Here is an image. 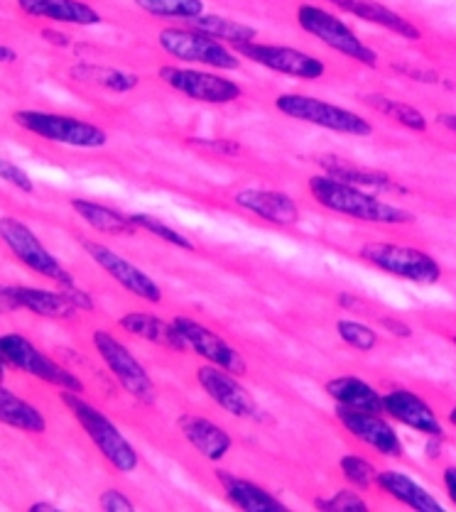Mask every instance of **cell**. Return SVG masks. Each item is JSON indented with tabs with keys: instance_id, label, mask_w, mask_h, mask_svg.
Instances as JSON below:
<instances>
[{
	"instance_id": "cell-1",
	"label": "cell",
	"mask_w": 456,
	"mask_h": 512,
	"mask_svg": "<svg viewBox=\"0 0 456 512\" xmlns=\"http://www.w3.org/2000/svg\"><path fill=\"white\" fill-rule=\"evenodd\" d=\"M309 192L324 209L356 221L385 223V226H400V223L415 221V214H410V211L388 204V201L378 199L376 194H368L363 187L331 177L327 172L314 174L309 179Z\"/></svg>"
},
{
	"instance_id": "cell-2",
	"label": "cell",
	"mask_w": 456,
	"mask_h": 512,
	"mask_svg": "<svg viewBox=\"0 0 456 512\" xmlns=\"http://www.w3.org/2000/svg\"><path fill=\"white\" fill-rule=\"evenodd\" d=\"M59 397H62L64 405L69 407V412L76 417V422L81 424L89 439L94 441L96 449L101 451L103 459L108 461L116 471L121 473H130L135 471L140 464L138 451L133 449V444L123 437L121 429L111 422L101 410H96L91 402H86L81 397V392H69V390H59Z\"/></svg>"
},
{
	"instance_id": "cell-3",
	"label": "cell",
	"mask_w": 456,
	"mask_h": 512,
	"mask_svg": "<svg viewBox=\"0 0 456 512\" xmlns=\"http://www.w3.org/2000/svg\"><path fill=\"white\" fill-rule=\"evenodd\" d=\"M275 108L282 116L292 121H302L317 128L334 130L341 135H356V138H368L373 133V125L349 108L334 106V103L322 101V98L304 96V94H282L275 98Z\"/></svg>"
},
{
	"instance_id": "cell-4",
	"label": "cell",
	"mask_w": 456,
	"mask_h": 512,
	"mask_svg": "<svg viewBox=\"0 0 456 512\" xmlns=\"http://www.w3.org/2000/svg\"><path fill=\"white\" fill-rule=\"evenodd\" d=\"M13 121L23 130H27V133L57 145L96 150V147H103L108 143L106 130L89 121H81V118L59 116V113L47 111H18L13 113Z\"/></svg>"
},
{
	"instance_id": "cell-5",
	"label": "cell",
	"mask_w": 456,
	"mask_h": 512,
	"mask_svg": "<svg viewBox=\"0 0 456 512\" xmlns=\"http://www.w3.org/2000/svg\"><path fill=\"white\" fill-rule=\"evenodd\" d=\"M297 23H300L304 32L317 37L319 42H324V45L334 49V52L344 54V57L354 59L358 64H366V67H376L378 64L376 49H371L366 42H361V37H358L344 20L336 18L334 13H329V10L312 3H304L297 8Z\"/></svg>"
},
{
	"instance_id": "cell-6",
	"label": "cell",
	"mask_w": 456,
	"mask_h": 512,
	"mask_svg": "<svg viewBox=\"0 0 456 512\" xmlns=\"http://www.w3.org/2000/svg\"><path fill=\"white\" fill-rule=\"evenodd\" d=\"M157 42L165 49L170 57L179 59V62H192L204 64L211 69H231L241 67V54L231 52L226 42L216 40V37L206 35V32L194 30V27H167L157 35Z\"/></svg>"
},
{
	"instance_id": "cell-7",
	"label": "cell",
	"mask_w": 456,
	"mask_h": 512,
	"mask_svg": "<svg viewBox=\"0 0 456 512\" xmlns=\"http://www.w3.org/2000/svg\"><path fill=\"white\" fill-rule=\"evenodd\" d=\"M361 260L388 275L403 277L417 285H434L442 280V265L420 248H407L395 243H368L361 248Z\"/></svg>"
},
{
	"instance_id": "cell-8",
	"label": "cell",
	"mask_w": 456,
	"mask_h": 512,
	"mask_svg": "<svg viewBox=\"0 0 456 512\" xmlns=\"http://www.w3.org/2000/svg\"><path fill=\"white\" fill-rule=\"evenodd\" d=\"M0 351H3V361L8 366L23 370V373L32 375L37 380H45V383L57 385L59 390H69V392H81L84 390V383L72 373V370L62 368L59 363H54L50 356L40 351V348L32 346L30 341L25 339L23 334H5L0 339Z\"/></svg>"
},
{
	"instance_id": "cell-9",
	"label": "cell",
	"mask_w": 456,
	"mask_h": 512,
	"mask_svg": "<svg viewBox=\"0 0 456 512\" xmlns=\"http://www.w3.org/2000/svg\"><path fill=\"white\" fill-rule=\"evenodd\" d=\"M0 233H3V241L10 248V253L32 272L47 277V280H54L59 287L74 285V277L64 270V265L40 243V238L23 221L5 216L3 223H0Z\"/></svg>"
},
{
	"instance_id": "cell-10",
	"label": "cell",
	"mask_w": 456,
	"mask_h": 512,
	"mask_svg": "<svg viewBox=\"0 0 456 512\" xmlns=\"http://www.w3.org/2000/svg\"><path fill=\"white\" fill-rule=\"evenodd\" d=\"M94 346L103 358V363L113 373V378L123 385V390L130 392L135 400L145 402V405L155 402V383H152L148 370L143 368V363L116 336H111L103 329L94 331Z\"/></svg>"
},
{
	"instance_id": "cell-11",
	"label": "cell",
	"mask_w": 456,
	"mask_h": 512,
	"mask_svg": "<svg viewBox=\"0 0 456 512\" xmlns=\"http://www.w3.org/2000/svg\"><path fill=\"white\" fill-rule=\"evenodd\" d=\"M162 81L177 94L192 98V101L214 103V106H224V103L238 101L243 96V89L236 81L226 79V76L199 72V69H184V67H160L157 72Z\"/></svg>"
},
{
	"instance_id": "cell-12",
	"label": "cell",
	"mask_w": 456,
	"mask_h": 512,
	"mask_svg": "<svg viewBox=\"0 0 456 512\" xmlns=\"http://www.w3.org/2000/svg\"><path fill=\"white\" fill-rule=\"evenodd\" d=\"M241 57L251 59V62L260 64V67L270 69V72L295 76V79H322L327 67H324L322 59L312 57V54L302 52V49L292 47H280V45H263V42H243V45H236Z\"/></svg>"
},
{
	"instance_id": "cell-13",
	"label": "cell",
	"mask_w": 456,
	"mask_h": 512,
	"mask_svg": "<svg viewBox=\"0 0 456 512\" xmlns=\"http://www.w3.org/2000/svg\"><path fill=\"white\" fill-rule=\"evenodd\" d=\"M84 248H86V253H89V258L94 260V263L99 265L103 272H108V275H111L113 280L123 287V290L133 294V297L145 299V302H150V304L160 302L162 290H160V285H157V282L148 275V272H143L138 265L130 263V260L121 258V255H118L116 250L108 248V245L86 241Z\"/></svg>"
},
{
	"instance_id": "cell-14",
	"label": "cell",
	"mask_w": 456,
	"mask_h": 512,
	"mask_svg": "<svg viewBox=\"0 0 456 512\" xmlns=\"http://www.w3.org/2000/svg\"><path fill=\"white\" fill-rule=\"evenodd\" d=\"M197 380L206 395H209L221 410H226L228 415L238 419L258 417V402L253 400L251 392L238 383L236 373L209 363V366H202L197 370Z\"/></svg>"
},
{
	"instance_id": "cell-15",
	"label": "cell",
	"mask_w": 456,
	"mask_h": 512,
	"mask_svg": "<svg viewBox=\"0 0 456 512\" xmlns=\"http://www.w3.org/2000/svg\"><path fill=\"white\" fill-rule=\"evenodd\" d=\"M336 417L344 424L349 434L361 439L363 444L373 446L378 454L390 456V459H400L403 456V441H400L398 432L380 417V412H366L354 410V407H336Z\"/></svg>"
},
{
	"instance_id": "cell-16",
	"label": "cell",
	"mask_w": 456,
	"mask_h": 512,
	"mask_svg": "<svg viewBox=\"0 0 456 512\" xmlns=\"http://www.w3.org/2000/svg\"><path fill=\"white\" fill-rule=\"evenodd\" d=\"M175 326L179 329V334L187 339L189 351L199 353L204 361L231 370V373L236 375H243L248 370V363L246 358H243V353L238 351V348H233L228 341L221 339L219 334H214L209 326L199 324V321L187 319V317H177Z\"/></svg>"
},
{
	"instance_id": "cell-17",
	"label": "cell",
	"mask_w": 456,
	"mask_h": 512,
	"mask_svg": "<svg viewBox=\"0 0 456 512\" xmlns=\"http://www.w3.org/2000/svg\"><path fill=\"white\" fill-rule=\"evenodd\" d=\"M385 412L395 419V422L405 424V427L415 429V432L427 434L432 439L444 437V427L439 422V417L434 415V410L422 400L415 392L405 388H393L383 395Z\"/></svg>"
},
{
	"instance_id": "cell-18",
	"label": "cell",
	"mask_w": 456,
	"mask_h": 512,
	"mask_svg": "<svg viewBox=\"0 0 456 512\" xmlns=\"http://www.w3.org/2000/svg\"><path fill=\"white\" fill-rule=\"evenodd\" d=\"M3 302L13 309H27L45 319H72L79 309L74 307L72 299L64 290H40V287H23L10 285L3 287Z\"/></svg>"
},
{
	"instance_id": "cell-19",
	"label": "cell",
	"mask_w": 456,
	"mask_h": 512,
	"mask_svg": "<svg viewBox=\"0 0 456 512\" xmlns=\"http://www.w3.org/2000/svg\"><path fill=\"white\" fill-rule=\"evenodd\" d=\"M233 201L273 226H295L300 221L297 201L290 194L275 192V189H241L233 196Z\"/></svg>"
},
{
	"instance_id": "cell-20",
	"label": "cell",
	"mask_w": 456,
	"mask_h": 512,
	"mask_svg": "<svg viewBox=\"0 0 456 512\" xmlns=\"http://www.w3.org/2000/svg\"><path fill=\"white\" fill-rule=\"evenodd\" d=\"M18 8L32 18L64 25H99L101 13L84 0H18Z\"/></svg>"
},
{
	"instance_id": "cell-21",
	"label": "cell",
	"mask_w": 456,
	"mask_h": 512,
	"mask_svg": "<svg viewBox=\"0 0 456 512\" xmlns=\"http://www.w3.org/2000/svg\"><path fill=\"white\" fill-rule=\"evenodd\" d=\"M179 432L184 434V439L209 461H221L231 451L233 439L226 429H221L219 424H214L211 419L197 417V415H182L177 419Z\"/></svg>"
},
{
	"instance_id": "cell-22",
	"label": "cell",
	"mask_w": 456,
	"mask_h": 512,
	"mask_svg": "<svg viewBox=\"0 0 456 512\" xmlns=\"http://www.w3.org/2000/svg\"><path fill=\"white\" fill-rule=\"evenodd\" d=\"M329 3H334L344 13L366 20V23H373L383 27V30L393 32V35L405 37V40H422L420 27L410 23L400 13H395V10L385 8L383 3H376V0H329Z\"/></svg>"
},
{
	"instance_id": "cell-23",
	"label": "cell",
	"mask_w": 456,
	"mask_h": 512,
	"mask_svg": "<svg viewBox=\"0 0 456 512\" xmlns=\"http://www.w3.org/2000/svg\"><path fill=\"white\" fill-rule=\"evenodd\" d=\"M216 478L221 481L224 486L226 498L236 505L238 510H246V512H287L285 503H280L273 493H268L263 486L258 483L246 481V478H238L231 476V473L224 471H216Z\"/></svg>"
},
{
	"instance_id": "cell-24",
	"label": "cell",
	"mask_w": 456,
	"mask_h": 512,
	"mask_svg": "<svg viewBox=\"0 0 456 512\" xmlns=\"http://www.w3.org/2000/svg\"><path fill=\"white\" fill-rule=\"evenodd\" d=\"M118 326H121L123 331H128V334L140 336V339L150 343H157V346L170 348V351H189V343L182 334H179L175 321L167 324V321L152 317V314L128 312L118 319Z\"/></svg>"
},
{
	"instance_id": "cell-25",
	"label": "cell",
	"mask_w": 456,
	"mask_h": 512,
	"mask_svg": "<svg viewBox=\"0 0 456 512\" xmlns=\"http://www.w3.org/2000/svg\"><path fill=\"white\" fill-rule=\"evenodd\" d=\"M378 488L417 512H444L442 503L434 498L430 490H425L415 478L405 476L400 471H380Z\"/></svg>"
},
{
	"instance_id": "cell-26",
	"label": "cell",
	"mask_w": 456,
	"mask_h": 512,
	"mask_svg": "<svg viewBox=\"0 0 456 512\" xmlns=\"http://www.w3.org/2000/svg\"><path fill=\"white\" fill-rule=\"evenodd\" d=\"M327 395L336 400V405L354 407V410L366 412H385L383 395L368 385L366 380L354 378V375H344V378H334L327 383Z\"/></svg>"
},
{
	"instance_id": "cell-27",
	"label": "cell",
	"mask_w": 456,
	"mask_h": 512,
	"mask_svg": "<svg viewBox=\"0 0 456 512\" xmlns=\"http://www.w3.org/2000/svg\"><path fill=\"white\" fill-rule=\"evenodd\" d=\"M72 209L81 216L91 228L101 233H111V236H130L135 233V223L130 214H121V211L111 209V206L96 204L89 199H72Z\"/></svg>"
},
{
	"instance_id": "cell-28",
	"label": "cell",
	"mask_w": 456,
	"mask_h": 512,
	"mask_svg": "<svg viewBox=\"0 0 456 512\" xmlns=\"http://www.w3.org/2000/svg\"><path fill=\"white\" fill-rule=\"evenodd\" d=\"M0 419L8 427L20 429V432L30 434H45L47 432V419L37 410L35 405L15 395L13 390L3 388L0 390Z\"/></svg>"
},
{
	"instance_id": "cell-29",
	"label": "cell",
	"mask_w": 456,
	"mask_h": 512,
	"mask_svg": "<svg viewBox=\"0 0 456 512\" xmlns=\"http://www.w3.org/2000/svg\"><path fill=\"white\" fill-rule=\"evenodd\" d=\"M189 27L194 30L206 32V35L216 37V40L228 42V45H243V42H253L258 37V30L246 23H238V20L224 18V15H206L202 13L199 18L187 20Z\"/></svg>"
},
{
	"instance_id": "cell-30",
	"label": "cell",
	"mask_w": 456,
	"mask_h": 512,
	"mask_svg": "<svg viewBox=\"0 0 456 512\" xmlns=\"http://www.w3.org/2000/svg\"><path fill=\"white\" fill-rule=\"evenodd\" d=\"M322 167L327 174L336 179H344V182L356 184V187H368V189H400L398 182L388 177L385 172L366 170V167L351 165V162L339 160V157H322Z\"/></svg>"
},
{
	"instance_id": "cell-31",
	"label": "cell",
	"mask_w": 456,
	"mask_h": 512,
	"mask_svg": "<svg viewBox=\"0 0 456 512\" xmlns=\"http://www.w3.org/2000/svg\"><path fill=\"white\" fill-rule=\"evenodd\" d=\"M366 103L371 108H376L378 113L388 116L390 121L400 123L407 130H415V133H425L427 130V118L420 108L410 106L405 101H395V98L383 96V94H371L366 96Z\"/></svg>"
},
{
	"instance_id": "cell-32",
	"label": "cell",
	"mask_w": 456,
	"mask_h": 512,
	"mask_svg": "<svg viewBox=\"0 0 456 512\" xmlns=\"http://www.w3.org/2000/svg\"><path fill=\"white\" fill-rule=\"evenodd\" d=\"M72 74L76 76V79L91 81V84H99V86H103V89L118 91V94L133 91L135 86L140 84V79L135 74L121 72V69L94 67V64H81V67H74Z\"/></svg>"
},
{
	"instance_id": "cell-33",
	"label": "cell",
	"mask_w": 456,
	"mask_h": 512,
	"mask_svg": "<svg viewBox=\"0 0 456 512\" xmlns=\"http://www.w3.org/2000/svg\"><path fill=\"white\" fill-rule=\"evenodd\" d=\"M133 3L155 18L192 20L204 13V0H133Z\"/></svg>"
},
{
	"instance_id": "cell-34",
	"label": "cell",
	"mask_w": 456,
	"mask_h": 512,
	"mask_svg": "<svg viewBox=\"0 0 456 512\" xmlns=\"http://www.w3.org/2000/svg\"><path fill=\"white\" fill-rule=\"evenodd\" d=\"M339 468H341V473H344L346 481H349L351 486L358 490H368V488L378 486L380 471L371 464V461L363 459V456H356V454L344 456V459L339 461Z\"/></svg>"
},
{
	"instance_id": "cell-35",
	"label": "cell",
	"mask_w": 456,
	"mask_h": 512,
	"mask_svg": "<svg viewBox=\"0 0 456 512\" xmlns=\"http://www.w3.org/2000/svg\"><path fill=\"white\" fill-rule=\"evenodd\" d=\"M336 334H339L341 341L349 343L351 348H356V351H361V353L373 351V348L378 346L376 331H373L371 326L361 324V321H356V319L336 321Z\"/></svg>"
},
{
	"instance_id": "cell-36",
	"label": "cell",
	"mask_w": 456,
	"mask_h": 512,
	"mask_svg": "<svg viewBox=\"0 0 456 512\" xmlns=\"http://www.w3.org/2000/svg\"><path fill=\"white\" fill-rule=\"evenodd\" d=\"M130 219H133L135 226L143 228V231L152 233V236L160 238V241L175 245V248L189 250V253H192V250H194V243L189 241V238H184L182 233L175 231V228H172V226H167V223H162L160 219H155V216H150V214H130Z\"/></svg>"
},
{
	"instance_id": "cell-37",
	"label": "cell",
	"mask_w": 456,
	"mask_h": 512,
	"mask_svg": "<svg viewBox=\"0 0 456 512\" xmlns=\"http://www.w3.org/2000/svg\"><path fill=\"white\" fill-rule=\"evenodd\" d=\"M317 510H327V512H368L371 508L366 505V500L361 495H356V490H339V493L329 495V498L317 500Z\"/></svg>"
},
{
	"instance_id": "cell-38",
	"label": "cell",
	"mask_w": 456,
	"mask_h": 512,
	"mask_svg": "<svg viewBox=\"0 0 456 512\" xmlns=\"http://www.w3.org/2000/svg\"><path fill=\"white\" fill-rule=\"evenodd\" d=\"M0 174H3L5 182L13 184V187L20 189V192H25V194L35 192V184H32L30 174H27L25 170H20V167L13 165V162L5 160L3 165H0Z\"/></svg>"
},
{
	"instance_id": "cell-39",
	"label": "cell",
	"mask_w": 456,
	"mask_h": 512,
	"mask_svg": "<svg viewBox=\"0 0 456 512\" xmlns=\"http://www.w3.org/2000/svg\"><path fill=\"white\" fill-rule=\"evenodd\" d=\"M99 505H101V510H106V512H133L135 510L133 503H130L126 495H123L121 490H113V488L106 490V493L101 495Z\"/></svg>"
},
{
	"instance_id": "cell-40",
	"label": "cell",
	"mask_w": 456,
	"mask_h": 512,
	"mask_svg": "<svg viewBox=\"0 0 456 512\" xmlns=\"http://www.w3.org/2000/svg\"><path fill=\"white\" fill-rule=\"evenodd\" d=\"M380 326H383L385 331H390L393 336H398V339H410V336H412L410 326H407L405 321H400V319L383 317V319H380Z\"/></svg>"
},
{
	"instance_id": "cell-41",
	"label": "cell",
	"mask_w": 456,
	"mask_h": 512,
	"mask_svg": "<svg viewBox=\"0 0 456 512\" xmlns=\"http://www.w3.org/2000/svg\"><path fill=\"white\" fill-rule=\"evenodd\" d=\"M444 488H447L449 500L456 505V466H447L444 468Z\"/></svg>"
},
{
	"instance_id": "cell-42",
	"label": "cell",
	"mask_w": 456,
	"mask_h": 512,
	"mask_svg": "<svg viewBox=\"0 0 456 512\" xmlns=\"http://www.w3.org/2000/svg\"><path fill=\"white\" fill-rule=\"evenodd\" d=\"M437 123L442 125V128H447L449 133L456 135V113H439Z\"/></svg>"
},
{
	"instance_id": "cell-43",
	"label": "cell",
	"mask_w": 456,
	"mask_h": 512,
	"mask_svg": "<svg viewBox=\"0 0 456 512\" xmlns=\"http://www.w3.org/2000/svg\"><path fill=\"white\" fill-rule=\"evenodd\" d=\"M47 40H54V45L59 47H67L69 45V37L67 35H59V32H45Z\"/></svg>"
},
{
	"instance_id": "cell-44",
	"label": "cell",
	"mask_w": 456,
	"mask_h": 512,
	"mask_svg": "<svg viewBox=\"0 0 456 512\" xmlns=\"http://www.w3.org/2000/svg\"><path fill=\"white\" fill-rule=\"evenodd\" d=\"M30 512H40V510H45V512H54L57 508H54L52 503H32L30 508H27Z\"/></svg>"
},
{
	"instance_id": "cell-45",
	"label": "cell",
	"mask_w": 456,
	"mask_h": 512,
	"mask_svg": "<svg viewBox=\"0 0 456 512\" xmlns=\"http://www.w3.org/2000/svg\"><path fill=\"white\" fill-rule=\"evenodd\" d=\"M0 57H3V62L10 64V62H15V59H18V54H15L10 47H3V49H0Z\"/></svg>"
},
{
	"instance_id": "cell-46",
	"label": "cell",
	"mask_w": 456,
	"mask_h": 512,
	"mask_svg": "<svg viewBox=\"0 0 456 512\" xmlns=\"http://www.w3.org/2000/svg\"><path fill=\"white\" fill-rule=\"evenodd\" d=\"M449 422H452V424H454V427H456V407H454V410H452V412H449Z\"/></svg>"
},
{
	"instance_id": "cell-47",
	"label": "cell",
	"mask_w": 456,
	"mask_h": 512,
	"mask_svg": "<svg viewBox=\"0 0 456 512\" xmlns=\"http://www.w3.org/2000/svg\"><path fill=\"white\" fill-rule=\"evenodd\" d=\"M454 343H456V336H454Z\"/></svg>"
}]
</instances>
